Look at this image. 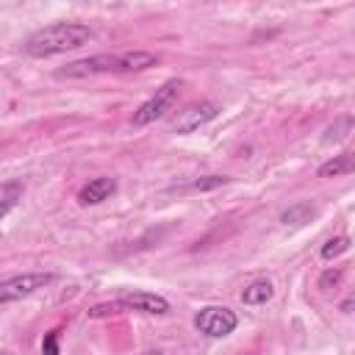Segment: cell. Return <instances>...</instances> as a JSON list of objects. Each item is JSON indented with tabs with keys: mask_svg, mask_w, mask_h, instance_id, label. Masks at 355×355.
Here are the masks:
<instances>
[{
	"mask_svg": "<svg viewBox=\"0 0 355 355\" xmlns=\"http://www.w3.org/2000/svg\"><path fill=\"white\" fill-rule=\"evenodd\" d=\"M22 194H25V186H22V180H3L0 183V222L17 208V202L22 200Z\"/></svg>",
	"mask_w": 355,
	"mask_h": 355,
	"instance_id": "obj_9",
	"label": "cell"
},
{
	"mask_svg": "<svg viewBox=\"0 0 355 355\" xmlns=\"http://www.w3.org/2000/svg\"><path fill=\"white\" fill-rule=\"evenodd\" d=\"M347 250H349V236H333V239H327V241L322 244L319 255H322L324 261H333V258L344 255Z\"/></svg>",
	"mask_w": 355,
	"mask_h": 355,
	"instance_id": "obj_13",
	"label": "cell"
},
{
	"mask_svg": "<svg viewBox=\"0 0 355 355\" xmlns=\"http://www.w3.org/2000/svg\"><path fill=\"white\" fill-rule=\"evenodd\" d=\"M114 191H116V180L103 175V178H94V180H89L86 186H80L78 202H80V205H97V202L108 200Z\"/></svg>",
	"mask_w": 355,
	"mask_h": 355,
	"instance_id": "obj_8",
	"label": "cell"
},
{
	"mask_svg": "<svg viewBox=\"0 0 355 355\" xmlns=\"http://www.w3.org/2000/svg\"><path fill=\"white\" fill-rule=\"evenodd\" d=\"M116 313H125L119 300H111V302H100V305H92L89 308V319H105V316H116Z\"/></svg>",
	"mask_w": 355,
	"mask_h": 355,
	"instance_id": "obj_15",
	"label": "cell"
},
{
	"mask_svg": "<svg viewBox=\"0 0 355 355\" xmlns=\"http://www.w3.org/2000/svg\"><path fill=\"white\" fill-rule=\"evenodd\" d=\"M272 294H275L272 283H269L266 277H258V280H252L250 286H244L241 302H244V305H263V302L272 300Z\"/></svg>",
	"mask_w": 355,
	"mask_h": 355,
	"instance_id": "obj_10",
	"label": "cell"
},
{
	"mask_svg": "<svg viewBox=\"0 0 355 355\" xmlns=\"http://www.w3.org/2000/svg\"><path fill=\"white\" fill-rule=\"evenodd\" d=\"M225 183H227L225 175H202V178L191 180V189H197V191H211V189H219V186H225Z\"/></svg>",
	"mask_w": 355,
	"mask_h": 355,
	"instance_id": "obj_16",
	"label": "cell"
},
{
	"mask_svg": "<svg viewBox=\"0 0 355 355\" xmlns=\"http://www.w3.org/2000/svg\"><path fill=\"white\" fill-rule=\"evenodd\" d=\"M147 355H164V352H147Z\"/></svg>",
	"mask_w": 355,
	"mask_h": 355,
	"instance_id": "obj_21",
	"label": "cell"
},
{
	"mask_svg": "<svg viewBox=\"0 0 355 355\" xmlns=\"http://www.w3.org/2000/svg\"><path fill=\"white\" fill-rule=\"evenodd\" d=\"M352 169H355L352 153H341V155H333L330 161H324L319 166V178H341V175H349Z\"/></svg>",
	"mask_w": 355,
	"mask_h": 355,
	"instance_id": "obj_11",
	"label": "cell"
},
{
	"mask_svg": "<svg viewBox=\"0 0 355 355\" xmlns=\"http://www.w3.org/2000/svg\"><path fill=\"white\" fill-rule=\"evenodd\" d=\"M55 283L53 272H22V275H11L6 280H0V305L6 302H17L22 297H31L47 286Z\"/></svg>",
	"mask_w": 355,
	"mask_h": 355,
	"instance_id": "obj_3",
	"label": "cell"
},
{
	"mask_svg": "<svg viewBox=\"0 0 355 355\" xmlns=\"http://www.w3.org/2000/svg\"><path fill=\"white\" fill-rule=\"evenodd\" d=\"M178 94H180V80H166L161 89H155V94L150 100H144L133 111V125L141 128V125H150V122L161 119L166 111H172V105L178 103Z\"/></svg>",
	"mask_w": 355,
	"mask_h": 355,
	"instance_id": "obj_4",
	"label": "cell"
},
{
	"mask_svg": "<svg viewBox=\"0 0 355 355\" xmlns=\"http://www.w3.org/2000/svg\"><path fill=\"white\" fill-rule=\"evenodd\" d=\"M158 55L147 50H130V53H100L89 58H78L58 69V78H89V75H119V72H141L147 67H155Z\"/></svg>",
	"mask_w": 355,
	"mask_h": 355,
	"instance_id": "obj_1",
	"label": "cell"
},
{
	"mask_svg": "<svg viewBox=\"0 0 355 355\" xmlns=\"http://www.w3.org/2000/svg\"><path fill=\"white\" fill-rule=\"evenodd\" d=\"M42 355H58V330H50L42 338Z\"/></svg>",
	"mask_w": 355,
	"mask_h": 355,
	"instance_id": "obj_18",
	"label": "cell"
},
{
	"mask_svg": "<svg viewBox=\"0 0 355 355\" xmlns=\"http://www.w3.org/2000/svg\"><path fill=\"white\" fill-rule=\"evenodd\" d=\"M349 308H352V297H347V300L341 302V311H344V313H349Z\"/></svg>",
	"mask_w": 355,
	"mask_h": 355,
	"instance_id": "obj_19",
	"label": "cell"
},
{
	"mask_svg": "<svg viewBox=\"0 0 355 355\" xmlns=\"http://www.w3.org/2000/svg\"><path fill=\"white\" fill-rule=\"evenodd\" d=\"M0 355H14V352H8V349H3V352H0Z\"/></svg>",
	"mask_w": 355,
	"mask_h": 355,
	"instance_id": "obj_20",
	"label": "cell"
},
{
	"mask_svg": "<svg viewBox=\"0 0 355 355\" xmlns=\"http://www.w3.org/2000/svg\"><path fill=\"white\" fill-rule=\"evenodd\" d=\"M92 39H94V33L83 22H53L28 36L25 53L33 58H47V55H58L67 50H78V47L89 44Z\"/></svg>",
	"mask_w": 355,
	"mask_h": 355,
	"instance_id": "obj_2",
	"label": "cell"
},
{
	"mask_svg": "<svg viewBox=\"0 0 355 355\" xmlns=\"http://www.w3.org/2000/svg\"><path fill=\"white\" fill-rule=\"evenodd\" d=\"M219 111H222V108H219L214 100L191 103V105H186L183 111H178V116L172 119V130H175V133H194L197 128H202V125H208L211 119H216Z\"/></svg>",
	"mask_w": 355,
	"mask_h": 355,
	"instance_id": "obj_6",
	"label": "cell"
},
{
	"mask_svg": "<svg viewBox=\"0 0 355 355\" xmlns=\"http://www.w3.org/2000/svg\"><path fill=\"white\" fill-rule=\"evenodd\" d=\"M236 324H239V316H236L230 308H225V305H205V308H200L197 316H194V327H197L200 333L211 336V338H225V336H230V333L236 330Z\"/></svg>",
	"mask_w": 355,
	"mask_h": 355,
	"instance_id": "obj_5",
	"label": "cell"
},
{
	"mask_svg": "<svg viewBox=\"0 0 355 355\" xmlns=\"http://www.w3.org/2000/svg\"><path fill=\"white\" fill-rule=\"evenodd\" d=\"M313 214H316V208L311 202H294L291 208H286L280 214V222L283 225H305V222H311Z\"/></svg>",
	"mask_w": 355,
	"mask_h": 355,
	"instance_id": "obj_12",
	"label": "cell"
},
{
	"mask_svg": "<svg viewBox=\"0 0 355 355\" xmlns=\"http://www.w3.org/2000/svg\"><path fill=\"white\" fill-rule=\"evenodd\" d=\"M341 277H344V269H341V266L324 269L322 277H319V288H322V291H330V288H336V286L341 283Z\"/></svg>",
	"mask_w": 355,
	"mask_h": 355,
	"instance_id": "obj_17",
	"label": "cell"
},
{
	"mask_svg": "<svg viewBox=\"0 0 355 355\" xmlns=\"http://www.w3.org/2000/svg\"><path fill=\"white\" fill-rule=\"evenodd\" d=\"M349 130H352V116H341L338 122H333L327 130H324V136H322V141L324 144H336V141H341V139H347L349 136Z\"/></svg>",
	"mask_w": 355,
	"mask_h": 355,
	"instance_id": "obj_14",
	"label": "cell"
},
{
	"mask_svg": "<svg viewBox=\"0 0 355 355\" xmlns=\"http://www.w3.org/2000/svg\"><path fill=\"white\" fill-rule=\"evenodd\" d=\"M116 300H119L122 311H139V313H150V316L169 313V302L161 294H153V291H125Z\"/></svg>",
	"mask_w": 355,
	"mask_h": 355,
	"instance_id": "obj_7",
	"label": "cell"
}]
</instances>
